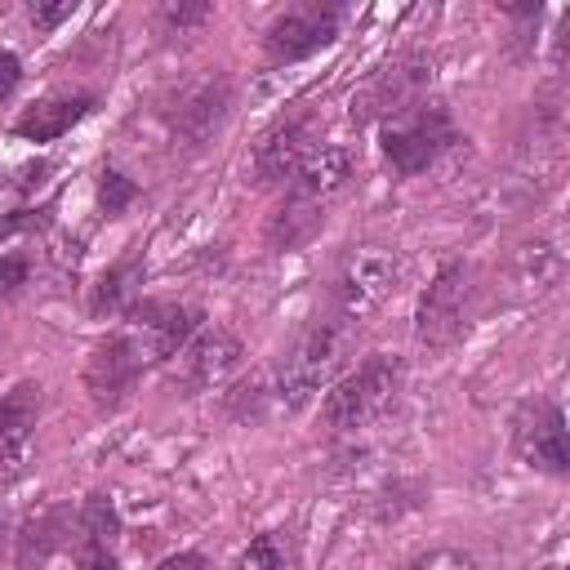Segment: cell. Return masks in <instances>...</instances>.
I'll return each mask as SVG.
<instances>
[{
	"label": "cell",
	"mask_w": 570,
	"mask_h": 570,
	"mask_svg": "<svg viewBox=\"0 0 570 570\" xmlns=\"http://www.w3.org/2000/svg\"><path fill=\"white\" fill-rule=\"evenodd\" d=\"M352 169H356V160H352L347 147L321 142V147L294 169L289 191H285V200H281V214L267 223V245H272V249H298V245H307V240L321 232L330 200L347 191Z\"/></svg>",
	"instance_id": "6da1fadb"
},
{
	"label": "cell",
	"mask_w": 570,
	"mask_h": 570,
	"mask_svg": "<svg viewBox=\"0 0 570 570\" xmlns=\"http://www.w3.org/2000/svg\"><path fill=\"white\" fill-rule=\"evenodd\" d=\"M405 387V361L392 352H370L352 374H343L321 401V419L330 432H361L379 423Z\"/></svg>",
	"instance_id": "7a4b0ae2"
},
{
	"label": "cell",
	"mask_w": 570,
	"mask_h": 570,
	"mask_svg": "<svg viewBox=\"0 0 570 570\" xmlns=\"http://www.w3.org/2000/svg\"><path fill=\"white\" fill-rule=\"evenodd\" d=\"M472 267L463 258H450L436 267L432 285L423 289L419 298V312H414V343L428 347V352H445L463 338L468 330V316H472Z\"/></svg>",
	"instance_id": "3957f363"
},
{
	"label": "cell",
	"mask_w": 570,
	"mask_h": 570,
	"mask_svg": "<svg viewBox=\"0 0 570 570\" xmlns=\"http://www.w3.org/2000/svg\"><path fill=\"white\" fill-rule=\"evenodd\" d=\"M347 356V321H312L303 330V338L285 352L281 370H276V396L281 405H303L312 392H321L334 370Z\"/></svg>",
	"instance_id": "277c9868"
},
{
	"label": "cell",
	"mask_w": 570,
	"mask_h": 570,
	"mask_svg": "<svg viewBox=\"0 0 570 570\" xmlns=\"http://www.w3.org/2000/svg\"><path fill=\"white\" fill-rule=\"evenodd\" d=\"M454 142H459V129H454V120H450V111L441 102H419L405 116H396V120L383 125V156H387V165L401 178L423 174Z\"/></svg>",
	"instance_id": "5b68a950"
},
{
	"label": "cell",
	"mask_w": 570,
	"mask_h": 570,
	"mask_svg": "<svg viewBox=\"0 0 570 570\" xmlns=\"http://www.w3.org/2000/svg\"><path fill=\"white\" fill-rule=\"evenodd\" d=\"M343 27V4L334 0H298V4H285L267 31H263V53L267 62H298V58H312L321 53Z\"/></svg>",
	"instance_id": "8992f818"
},
{
	"label": "cell",
	"mask_w": 570,
	"mask_h": 570,
	"mask_svg": "<svg viewBox=\"0 0 570 570\" xmlns=\"http://www.w3.org/2000/svg\"><path fill=\"white\" fill-rule=\"evenodd\" d=\"M428 85H432V62L423 53L392 58L352 98V120H396V116H405L410 107L423 102Z\"/></svg>",
	"instance_id": "52a82bcc"
},
{
	"label": "cell",
	"mask_w": 570,
	"mask_h": 570,
	"mask_svg": "<svg viewBox=\"0 0 570 570\" xmlns=\"http://www.w3.org/2000/svg\"><path fill=\"white\" fill-rule=\"evenodd\" d=\"M512 450L521 454L525 468L548 472V476H566L570 472V450H566L561 405L548 401V396L521 401V410L512 414Z\"/></svg>",
	"instance_id": "ba28073f"
},
{
	"label": "cell",
	"mask_w": 570,
	"mask_h": 570,
	"mask_svg": "<svg viewBox=\"0 0 570 570\" xmlns=\"http://www.w3.org/2000/svg\"><path fill=\"white\" fill-rule=\"evenodd\" d=\"M142 370H147V356L138 347V338L129 330H116V334H107L89 352V361H85V392H89V401L98 410L111 414V410H120L129 401V392L142 379Z\"/></svg>",
	"instance_id": "9c48e42d"
},
{
	"label": "cell",
	"mask_w": 570,
	"mask_h": 570,
	"mask_svg": "<svg viewBox=\"0 0 570 570\" xmlns=\"http://www.w3.org/2000/svg\"><path fill=\"white\" fill-rule=\"evenodd\" d=\"M125 330L138 338L147 365L174 361L183 352V343L200 330V312L187 303H169V298H134L125 312Z\"/></svg>",
	"instance_id": "30bf717a"
},
{
	"label": "cell",
	"mask_w": 570,
	"mask_h": 570,
	"mask_svg": "<svg viewBox=\"0 0 570 570\" xmlns=\"http://www.w3.org/2000/svg\"><path fill=\"white\" fill-rule=\"evenodd\" d=\"M227 111H232V80L209 71L178 89V98L169 107V134L183 147H205L227 125Z\"/></svg>",
	"instance_id": "8fae6325"
},
{
	"label": "cell",
	"mask_w": 570,
	"mask_h": 570,
	"mask_svg": "<svg viewBox=\"0 0 570 570\" xmlns=\"http://www.w3.org/2000/svg\"><path fill=\"white\" fill-rule=\"evenodd\" d=\"M396 276H401V263L392 254H383V249H356V254H347L343 267H338V276H334V303H338V312L347 321H361L365 312H374L392 294Z\"/></svg>",
	"instance_id": "7c38bea8"
},
{
	"label": "cell",
	"mask_w": 570,
	"mask_h": 570,
	"mask_svg": "<svg viewBox=\"0 0 570 570\" xmlns=\"http://www.w3.org/2000/svg\"><path fill=\"white\" fill-rule=\"evenodd\" d=\"M316 147H321V142H316V116H312V111H294V116L276 120V125L258 138V147H254V160H249L254 183H258V187H272V183L294 178V169H298Z\"/></svg>",
	"instance_id": "4fadbf2b"
},
{
	"label": "cell",
	"mask_w": 570,
	"mask_h": 570,
	"mask_svg": "<svg viewBox=\"0 0 570 570\" xmlns=\"http://www.w3.org/2000/svg\"><path fill=\"white\" fill-rule=\"evenodd\" d=\"M240 356H245V347H240L236 334H227V330H196L183 343V352L174 356L169 379L183 392H209V387H218L240 365Z\"/></svg>",
	"instance_id": "5bb4252c"
},
{
	"label": "cell",
	"mask_w": 570,
	"mask_h": 570,
	"mask_svg": "<svg viewBox=\"0 0 570 570\" xmlns=\"http://www.w3.org/2000/svg\"><path fill=\"white\" fill-rule=\"evenodd\" d=\"M71 557L80 570H116L120 557V517L111 508L107 494H89L76 508V525H71Z\"/></svg>",
	"instance_id": "9a60e30c"
},
{
	"label": "cell",
	"mask_w": 570,
	"mask_h": 570,
	"mask_svg": "<svg viewBox=\"0 0 570 570\" xmlns=\"http://www.w3.org/2000/svg\"><path fill=\"white\" fill-rule=\"evenodd\" d=\"M36 419H40V383H13L0 396V476H9L22 463Z\"/></svg>",
	"instance_id": "2e32d148"
},
{
	"label": "cell",
	"mask_w": 570,
	"mask_h": 570,
	"mask_svg": "<svg viewBox=\"0 0 570 570\" xmlns=\"http://www.w3.org/2000/svg\"><path fill=\"white\" fill-rule=\"evenodd\" d=\"M89 107H94V94H49V98H40L36 107H27V111L13 120V129H18L27 142H53V138H62L71 125H80V120L89 116Z\"/></svg>",
	"instance_id": "e0dca14e"
},
{
	"label": "cell",
	"mask_w": 570,
	"mask_h": 570,
	"mask_svg": "<svg viewBox=\"0 0 570 570\" xmlns=\"http://www.w3.org/2000/svg\"><path fill=\"white\" fill-rule=\"evenodd\" d=\"M71 525H76V508H67V503H53V508L36 512L18 534V566L40 570L58 548L71 543Z\"/></svg>",
	"instance_id": "ac0fdd59"
},
{
	"label": "cell",
	"mask_w": 570,
	"mask_h": 570,
	"mask_svg": "<svg viewBox=\"0 0 570 570\" xmlns=\"http://www.w3.org/2000/svg\"><path fill=\"white\" fill-rule=\"evenodd\" d=\"M232 570H303V548H298V534L276 525V530H263L249 539V548L236 557Z\"/></svg>",
	"instance_id": "d6986e66"
},
{
	"label": "cell",
	"mask_w": 570,
	"mask_h": 570,
	"mask_svg": "<svg viewBox=\"0 0 570 570\" xmlns=\"http://www.w3.org/2000/svg\"><path fill=\"white\" fill-rule=\"evenodd\" d=\"M138 298V258H125L116 267H107L89 294V312L94 316H111V312H129V303Z\"/></svg>",
	"instance_id": "ffe728a7"
},
{
	"label": "cell",
	"mask_w": 570,
	"mask_h": 570,
	"mask_svg": "<svg viewBox=\"0 0 570 570\" xmlns=\"http://www.w3.org/2000/svg\"><path fill=\"white\" fill-rule=\"evenodd\" d=\"M405 570H476V561L463 548H432V552L414 557Z\"/></svg>",
	"instance_id": "44dd1931"
},
{
	"label": "cell",
	"mask_w": 570,
	"mask_h": 570,
	"mask_svg": "<svg viewBox=\"0 0 570 570\" xmlns=\"http://www.w3.org/2000/svg\"><path fill=\"white\" fill-rule=\"evenodd\" d=\"M134 196H138V187H134L125 174H116V169H107V174H102V183H98V200H102V209H107V214H120Z\"/></svg>",
	"instance_id": "7402d4cb"
},
{
	"label": "cell",
	"mask_w": 570,
	"mask_h": 570,
	"mask_svg": "<svg viewBox=\"0 0 570 570\" xmlns=\"http://www.w3.org/2000/svg\"><path fill=\"white\" fill-rule=\"evenodd\" d=\"M27 272H31V263L22 254H0V298H9L18 285H27Z\"/></svg>",
	"instance_id": "603a6c76"
},
{
	"label": "cell",
	"mask_w": 570,
	"mask_h": 570,
	"mask_svg": "<svg viewBox=\"0 0 570 570\" xmlns=\"http://www.w3.org/2000/svg\"><path fill=\"white\" fill-rule=\"evenodd\" d=\"M76 13V0H62V4H36L31 9V22L40 27V31H49V27H58L62 18H71Z\"/></svg>",
	"instance_id": "cb8c5ba5"
},
{
	"label": "cell",
	"mask_w": 570,
	"mask_h": 570,
	"mask_svg": "<svg viewBox=\"0 0 570 570\" xmlns=\"http://www.w3.org/2000/svg\"><path fill=\"white\" fill-rule=\"evenodd\" d=\"M18 80H22V62H18V53L0 49V98H9V94L18 89Z\"/></svg>",
	"instance_id": "d4e9b609"
},
{
	"label": "cell",
	"mask_w": 570,
	"mask_h": 570,
	"mask_svg": "<svg viewBox=\"0 0 570 570\" xmlns=\"http://www.w3.org/2000/svg\"><path fill=\"white\" fill-rule=\"evenodd\" d=\"M156 570H209L200 552H178V557H165Z\"/></svg>",
	"instance_id": "484cf974"
},
{
	"label": "cell",
	"mask_w": 570,
	"mask_h": 570,
	"mask_svg": "<svg viewBox=\"0 0 570 570\" xmlns=\"http://www.w3.org/2000/svg\"><path fill=\"white\" fill-rule=\"evenodd\" d=\"M165 18H169L174 27H183V22H200V18H209V4H196V9H165Z\"/></svg>",
	"instance_id": "4316f807"
},
{
	"label": "cell",
	"mask_w": 570,
	"mask_h": 570,
	"mask_svg": "<svg viewBox=\"0 0 570 570\" xmlns=\"http://www.w3.org/2000/svg\"><path fill=\"white\" fill-rule=\"evenodd\" d=\"M0 183H4V174H0Z\"/></svg>",
	"instance_id": "83f0119b"
}]
</instances>
